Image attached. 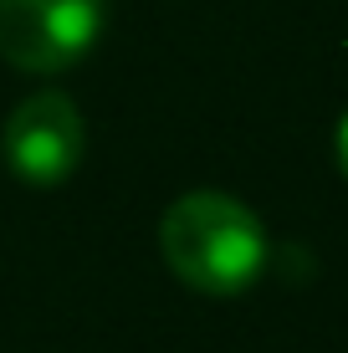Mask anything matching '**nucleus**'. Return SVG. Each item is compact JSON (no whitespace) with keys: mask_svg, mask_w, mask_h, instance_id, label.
<instances>
[{"mask_svg":"<svg viewBox=\"0 0 348 353\" xmlns=\"http://www.w3.org/2000/svg\"><path fill=\"white\" fill-rule=\"evenodd\" d=\"M108 26V0H0V57L16 72L52 77L77 67Z\"/></svg>","mask_w":348,"mask_h":353,"instance_id":"f03ea898","label":"nucleus"},{"mask_svg":"<svg viewBox=\"0 0 348 353\" xmlns=\"http://www.w3.org/2000/svg\"><path fill=\"white\" fill-rule=\"evenodd\" d=\"M333 154H338V169H343V179H348V113L338 118V133H333Z\"/></svg>","mask_w":348,"mask_h":353,"instance_id":"20e7f679","label":"nucleus"},{"mask_svg":"<svg viewBox=\"0 0 348 353\" xmlns=\"http://www.w3.org/2000/svg\"><path fill=\"white\" fill-rule=\"evenodd\" d=\"M0 154L16 169V179H26V185H62L88 154V123H82L77 103L67 92H57V88L31 92L6 118Z\"/></svg>","mask_w":348,"mask_h":353,"instance_id":"7ed1b4c3","label":"nucleus"},{"mask_svg":"<svg viewBox=\"0 0 348 353\" xmlns=\"http://www.w3.org/2000/svg\"><path fill=\"white\" fill-rule=\"evenodd\" d=\"M159 251L170 276H179L190 292L236 297L267 266V225L225 190H190L164 210Z\"/></svg>","mask_w":348,"mask_h":353,"instance_id":"f257e3e1","label":"nucleus"}]
</instances>
